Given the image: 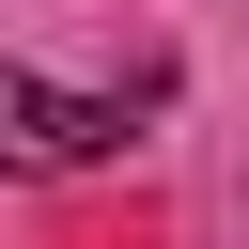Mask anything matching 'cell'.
<instances>
[{
    "label": "cell",
    "instance_id": "1",
    "mask_svg": "<svg viewBox=\"0 0 249 249\" xmlns=\"http://www.w3.org/2000/svg\"><path fill=\"white\" fill-rule=\"evenodd\" d=\"M0 124H16V156H31V171H78V156H109V140H124V109H109V93H62V78H16V93H0Z\"/></svg>",
    "mask_w": 249,
    "mask_h": 249
}]
</instances>
